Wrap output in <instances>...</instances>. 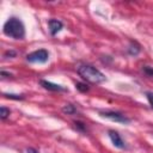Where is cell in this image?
<instances>
[{
  "label": "cell",
  "instance_id": "5",
  "mask_svg": "<svg viewBox=\"0 0 153 153\" xmlns=\"http://www.w3.org/2000/svg\"><path fill=\"white\" fill-rule=\"evenodd\" d=\"M109 137L111 140V142L114 143L115 147L120 148V149H124L126 148V143L124 141L122 140V137L120 136V134L115 130H109Z\"/></svg>",
  "mask_w": 153,
  "mask_h": 153
},
{
  "label": "cell",
  "instance_id": "8",
  "mask_svg": "<svg viewBox=\"0 0 153 153\" xmlns=\"http://www.w3.org/2000/svg\"><path fill=\"white\" fill-rule=\"evenodd\" d=\"M140 45L139 44H136L135 42L133 43H130V45H129V48H128V53L130 54V55H137L139 53H140Z\"/></svg>",
  "mask_w": 153,
  "mask_h": 153
},
{
  "label": "cell",
  "instance_id": "11",
  "mask_svg": "<svg viewBox=\"0 0 153 153\" xmlns=\"http://www.w3.org/2000/svg\"><path fill=\"white\" fill-rule=\"evenodd\" d=\"M10 109H7V108H5V106H1L0 108V118L1 120H6L8 116H10Z\"/></svg>",
  "mask_w": 153,
  "mask_h": 153
},
{
  "label": "cell",
  "instance_id": "2",
  "mask_svg": "<svg viewBox=\"0 0 153 153\" xmlns=\"http://www.w3.org/2000/svg\"><path fill=\"white\" fill-rule=\"evenodd\" d=\"M78 74L91 84H100L105 81V75L91 65H81L78 67Z\"/></svg>",
  "mask_w": 153,
  "mask_h": 153
},
{
  "label": "cell",
  "instance_id": "14",
  "mask_svg": "<svg viewBox=\"0 0 153 153\" xmlns=\"http://www.w3.org/2000/svg\"><path fill=\"white\" fill-rule=\"evenodd\" d=\"M74 124H75V128H78L80 131H85V130H86V126H85L82 122H80V121H75Z\"/></svg>",
  "mask_w": 153,
  "mask_h": 153
},
{
  "label": "cell",
  "instance_id": "12",
  "mask_svg": "<svg viewBox=\"0 0 153 153\" xmlns=\"http://www.w3.org/2000/svg\"><path fill=\"white\" fill-rule=\"evenodd\" d=\"M4 96L6 98H10V99H16V100H22L24 99V96L23 94H13V93H4Z\"/></svg>",
  "mask_w": 153,
  "mask_h": 153
},
{
  "label": "cell",
  "instance_id": "1",
  "mask_svg": "<svg viewBox=\"0 0 153 153\" xmlns=\"http://www.w3.org/2000/svg\"><path fill=\"white\" fill-rule=\"evenodd\" d=\"M4 33L8 37H12L14 39H22L25 36V27L24 24L22 23L20 19L12 17L8 20H6V23L4 24V29H2Z\"/></svg>",
  "mask_w": 153,
  "mask_h": 153
},
{
  "label": "cell",
  "instance_id": "18",
  "mask_svg": "<svg viewBox=\"0 0 153 153\" xmlns=\"http://www.w3.org/2000/svg\"><path fill=\"white\" fill-rule=\"evenodd\" d=\"M27 153H38V151L37 149H35V148H27V151H26Z\"/></svg>",
  "mask_w": 153,
  "mask_h": 153
},
{
  "label": "cell",
  "instance_id": "13",
  "mask_svg": "<svg viewBox=\"0 0 153 153\" xmlns=\"http://www.w3.org/2000/svg\"><path fill=\"white\" fill-rule=\"evenodd\" d=\"M142 71H143V73H145L147 76H153V68H152V67H149V66H143Z\"/></svg>",
  "mask_w": 153,
  "mask_h": 153
},
{
  "label": "cell",
  "instance_id": "4",
  "mask_svg": "<svg viewBox=\"0 0 153 153\" xmlns=\"http://www.w3.org/2000/svg\"><path fill=\"white\" fill-rule=\"evenodd\" d=\"M99 115L105 118H109L111 121L120 122V123H129L130 122V118L126 117L124 115H122L121 112H117V111H99Z\"/></svg>",
  "mask_w": 153,
  "mask_h": 153
},
{
  "label": "cell",
  "instance_id": "3",
  "mask_svg": "<svg viewBox=\"0 0 153 153\" xmlns=\"http://www.w3.org/2000/svg\"><path fill=\"white\" fill-rule=\"evenodd\" d=\"M48 59H49V53L45 49L35 50L26 56V60L31 63H45Z\"/></svg>",
  "mask_w": 153,
  "mask_h": 153
},
{
  "label": "cell",
  "instance_id": "15",
  "mask_svg": "<svg viewBox=\"0 0 153 153\" xmlns=\"http://www.w3.org/2000/svg\"><path fill=\"white\" fill-rule=\"evenodd\" d=\"M146 96H147V99H148V102H149L151 106L153 108V93H151V92H147V93H146Z\"/></svg>",
  "mask_w": 153,
  "mask_h": 153
},
{
  "label": "cell",
  "instance_id": "10",
  "mask_svg": "<svg viewBox=\"0 0 153 153\" xmlns=\"http://www.w3.org/2000/svg\"><path fill=\"white\" fill-rule=\"evenodd\" d=\"M75 87H76L78 91H80V92H82V93L88 92V90H90V87H88L86 84H84V82H76V84H75Z\"/></svg>",
  "mask_w": 153,
  "mask_h": 153
},
{
  "label": "cell",
  "instance_id": "16",
  "mask_svg": "<svg viewBox=\"0 0 153 153\" xmlns=\"http://www.w3.org/2000/svg\"><path fill=\"white\" fill-rule=\"evenodd\" d=\"M17 55V53L14 51V50H8V51H6L5 53V56L7 57V56H10V57H14Z\"/></svg>",
  "mask_w": 153,
  "mask_h": 153
},
{
  "label": "cell",
  "instance_id": "9",
  "mask_svg": "<svg viewBox=\"0 0 153 153\" xmlns=\"http://www.w3.org/2000/svg\"><path fill=\"white\" fill-rule=\"evenodd\" d=\"M62 112L66 114V115H73V114L76 112V109H75V106L72 105V104H66V105L62 108Z\"/></svg>",
  "mask_w": 153,
  "mask_h": 153
},
{
  "label": "cell",
  "instance_id": "7",
  "mask_svg": "<svg viewBox=\"0 0 153 153\" xmlns=\"http://www.w3.org/2000/svg\"><path fill=\"white\" fill-rule=\"evenodd\" d=\"M48 26H49V31L53 36H55L59 31H61V29L63 27V24L62 22L57 20V19H50L48 22Z\"/></svg>",
  "mask_w": 153,
  "mask_h": 153
},
{
  "label": "cell",
  "instance_id": "6",
  "mask_svg": "<svg viewBox=\"0 0 153 153\" xmlns=\"http://www.w3.org/2000/svg\"><path fill=\"white\" fill-rule=\"evenodd\" d=\"M39 84H41V86H43L45 90H49V91H54V92L67 91L66 87H63L61 85H57V84H54V82L48 81V80H39Z\"/></svg>",
  "mask_w": 153,
  "mask_h": 153
},
{
  "label": "cell",
  "instance_id": "17",
  "mask_svg": "<svg viewBox=\"0 0 153 153\" xmlns=\"http://www.w3.org/2000/svg\"><path fill=\"white\" fill-rule=\"evenodd\" d=\"M2 76H12V74L11 73H6L5 71H1V73H0Z\"/></svg>",
  "mask_w": 153,
  "mask_h": 153
}]
</instances>
